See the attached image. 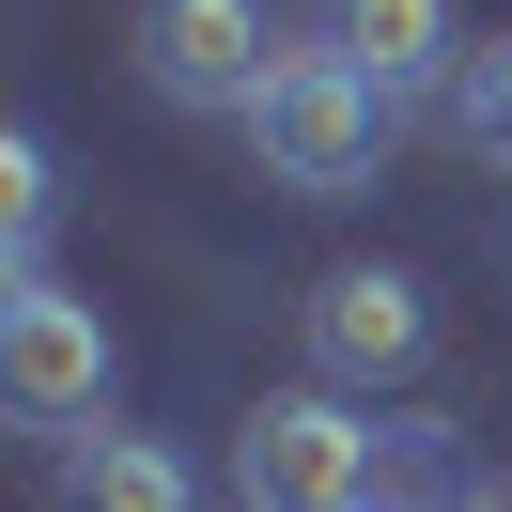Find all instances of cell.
<instances>
[{"mask_svg": "<svg viewBox=\"0 0 512 512\" xmlns=\"http://www.w3.org/2000/svg\"><path fill=\"white\" fill-rule=\"evenodd\" d=\"M249 156L280 171V187H373V156H388V94L342 63V47H280V78H264V109H249Z\"/></svg>", "mask_w": 512, "mask_h": 512, "instance_id": "obj_1", "label": "cell"}, {"mask_svg": "<svg viewBox=\"0 0 512 512\" xmlns=\"http://www.w3.org/2000/svg\"><path fill=\"white\" fill-rule=\"evenodd\" d=\"M233 497H249V512H388L373 419H342L326 388H280V404H249V435H233Z\"/></svg>", "mask_w": 512, "mask_h": 512, "instance_id": "obj_2", "label": "cell"}, {"mask_svg": "<svg viewBox=\"0 0 512 512\" xmlns=\"http://www.w3.org/2000/svg\"><path fill=\"white\" fill-rule=\"evenodd\" d=\"M140 78L171 109H264L280 32H264V0H140Z\"/></svg>", "mask_w": 512, "mask_h": 512, "instance_id": "obj_3", "label": "cell"}, {"mask_svg": "<svg viewBox=\"0 0 512 512\" xmlns=\"http://www.w3.org/2000/svg\"><path fill=\"white\" fill-rule=\"evenodd\" d=\"M0 388H16V419H47V435H78V419L109 404V326L78 311L47 264L0 295Z\"/></svg>", "mask_w": 512, "mask_h": 512, "instance_id": "obj_4", "label": "cell"}, {"mask_svg": "<svg viewBox=\"0 0 512 512\" xmlns=\"http://www.w3.org/2000/svg\"><path fill=\"white\" fill-rule=\"evenodd\" d=\"M419 342H435L419 280H388V264L311 280V373H326V388H388V373H419Z\"/></svg>", "mask_w": 512, "mask_h": 512, "instance_id": "obj_5", "label": "cell"}, {"mask_svg": "<svg viewBox=\"0 0 512 512\" xmlns=\"http://www.w3.org/2000/svg\"><path fill=\"white\" fill-rule=\"evenodd\" d=\"M326 47H342L357 78H373L388 109L435 94V78H466V32H450V0H326Z\"/></svg>", "mask_w": 512, "mask_h": 512, "instance_id": "obj_6", "label": "cell"}, {"mask_svg": "<svg viewBox=\"0 0 512 512\" xmlns=\"http://www.w3.org/2000/svg\"><path fill=\"white\" fill-rule=\"evenodd\" d=\"M63 512H202V497H187V466H171V450L78 435V450H63Z\"/></svg>", "mask_w": 512, "mask_h": 512, "instance_id": "obj_7", "label": "cell"}, {"mask_svg": "<svg viewBox=\"0 0 512 512\" xmlns=\"http://www.w3.org/2000/svg\"><path fill=\"white\" fill-rule=\"evenodd\" d=\"M450 125H466L481 156H512V32H481V47H466V78H450Z\"/></svg>", "mask_w": 512, "mask_h": 512, "instance_id": "obj_8", "label": "cell"}, {"mask_svg": "<svg viewBox=\"0 0 512 512\" xmlns=\"http://www.w3.org/2000/svg\"><path fill=\"white\" fill-rule=\"evenodd\" d=\"M0 218H16V280H32V233H47V156H32V140L0 156Z\"/></svg>", "mask_w": 512, "mask_h": 512, "instance_id": "obj_9", "label": "cell"}, {"mask_svg": "<svg viewBox=\"0 0 512 512\" xmlns=\"http://www.w3.org/2000/svg\"><path fill=\"white\" fill-rule=\"evenodd\" d=\"M466 512H512V481H481V497H466Z\"/></svg>", "mask_w": 512, "mask_h": 512, "instance_id": "obj_10", "label": "cell"}]
</instances>
